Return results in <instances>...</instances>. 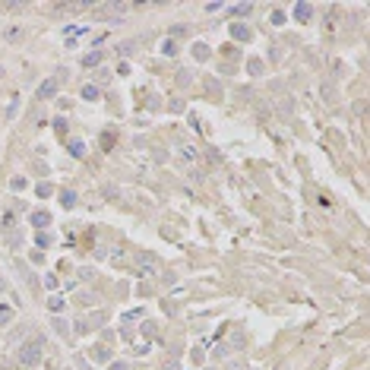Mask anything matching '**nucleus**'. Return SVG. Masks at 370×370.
<instances>
[{
    "label": "nucleus",
    "instance_id": "5701e85b",
    "mask_svg": "<svg viewBox=\"0 0 370 370\" xmlns=\"http://www.w3.org/2000/svg\"><path fill=\"white\" fill-rule=\"evenodd\" d=\"M98 295H79V304H95Z\"/></svg>",
    "mask_w": 370,
    "mask_h": 370
},
{
    "label": "nucleus",
    "instance_id": "a211bd4d",
    "mask_svg": "<svg viewBox=\"0 0 370 370\" xmlns=\"http://www.w3.org/2000/svg\"><path fill=\"white\" fill-rule=\"evenodd\" d=\"M54 130H57L60 136H64V133H67V120H64V117H57V120H54Z\"/></svg>",
    "mask_w": 370,
    "mask_h": 370
},
{
    "label": "nucleus",
    "instance_id": "9d476101",
    "mask_svg": "<svg viewBox=\"0 0 370 370\" xmlns=\"http://www.w3.org/2000/svg\"><path fill=\"white\" fill-rule=\"evenodd\" d=\"M70 155H73V158H82V155H85V143H82V140H73V143H70Z\"/></svg>",
    "mask_w": 370,
    "mask_h": 370
},
{
    "label": "nucleus",
    "instance_id": "6e6552de",
    "mask_svg": "<svg viewBox=\"0 0 370 370\" xmlns=\"http://www.w3.org/2000/svg\"><path fill=\"white\" fill-rule=\"evenodd\" d=\"M177 51H180V48H177V41H174V38H165V41H161V54H168V57H174V54H177Z\"/></svg>",
    "mask_w": 370,
    "mask_h": 370
},
{
    "label": "nucleus",
    "instance_id": "412c9836",
    "mask_svg": "<svg viewBox=\"0 0 370 370\" xmlns=\"http://www.w3.org/2000/svg\"><path fill=\"white\" fill-rule=\"evenodd\" d=\"M51 193H54V187H51V184H38V196H51Z\"/></svg>",
    "mask_w": 370,
    "mask_h": 370
},
{
    "label": "nucleus",
    "instance_id": "4468645a",
    "mask_svg": "<svg viewBox=\"0 0 370 370\" xmlns=\"http://www.w3.org/2000/svg\"><path fill=\"white\" fill-rule=\"evenodd\" d=\"M92 358H95V361H108V358H111V351H108L105 345H98V348H92Z\"/></svg>",
    "mask_w": 370,
    "mask_h": 370
},
{
    "label": "nucleus",
    "instance_id": "f257e3e1",
    "mask_svg": "<svg viewBox=\"0 0 370 370\" xmlns=\"http://www.w3.org/2000/svg\"><path fill=\"white\" fill-rule=\"evenodd\" d=\"M41 355H45V339H41V335H32V339H25L22 345L16 348V364L19 367H38Z\"/></svg>",
    "mask_w": 370,
    "mask_h": 370
},
{
    "label": "nucleus",
    "instance_id": "f03ea898",
    "mask_svg": "<svg viewBox=\"0 0 370 370\" xmlns=\"http://www.w3.org/2000/svg\"><path fill=\"white\" fill-rule=\"evenodd\" d=\"M136 269H140V275H146V279H149V275H155V272H158V256L143 250L140 256H136Z\"/></svg>",
    "mask_w": 370,
    "mask_h": 370
},
{
    "label": "nucleus",
    "instance_id": "2eb2a0df",
    "mask_svg": "<svg viewBox=\"0 0 370 370\" xmlns=\"http://www.w3.org/2000/svg\"><path fill=\"white\" fill-rule=\"evenodd\" d=\"M193 54H196V60H209V48H206V45H193Z\"/></svg>",
    "mask_w": 370,
    "mask_h": 370
},
{
    "label": "nucleus",
    "instance_id": "aec40b11",
    "mask_svg": "<svg viewBox=\"0 0 370 370\" xmlns=\"http://www.w3.org/2000/svg\"><path fill=\"white\" fill-rule=\"evenodd\" d=\"M111 143H114V136H111V133H101V146H105V152H111Z\"/></svg>",
    "mask_w": 370,
    "mask_h": 370
},
{
    "label": "nucleus",
    "instance_id": "7ed1b4c3",
    "mask_svg": "<svg viewBox=\"0 0 370 370\" xmlns=\"http://www.w3.org/2000/svg\"><path fill=\"white\" fill-rule=\"evenodd\" d=\"M313 3H295V6H291V16H295V19L297 22H310L313 19Z\"/></svg>",
    "mask_w": 370,
    "mask_h": 370
},
{
    "label": "nucleus",
    "instance_id": "a878e982",
    "mask_svg": "<svg viewBox=\"0 0 370 370\" xmlns=\"http://www.w3.org/2000/svg\"><path fill=\"white\" fill-rule=\"evenodd\" d=\"M16 111H19V101H16V98H13V105H10V108H6V117H13V114H16Z\"/></svg>",
    "mask_w": 370,
    "mask_h": 370
},
{
    "label": "nucleus",
    "instance_id": "dca6fc26",
    "mask_svg": "<svg viewBox=\"0 0 370 370\" xmlns=\"http://www.w3.org/2000/svg\"><path fill=\"white\" fill-rule=\"evenodd\" d=\"M247 70H250L253 76H260V73H263V60H250V64H247Z\"/></svg>",
    "mask_w": 370,
    "mask_h": 370
},
{
    "label": "nucleus",
    "instance_id": "b1692460",
    "mask_svg": "<svg viewBox=\"0 0 370 370\" xmlns=\"http://www.w3.org/2000/svg\"><path fill=\"white\" fill-rule=\"evenodd\" d=\"M54 329H57L60 335H67V332H70V329H67V323H64V320H54Z\"/></svg>",
    "mask_w": 370,
    "mask_h": 370
},
{
    "label": "nucleus",
    "instance_id": "f3484780",
    "mask_svg": "<svg viewBox=\"0 0 370 370\" xmlns=\"http://www.w3.org/2000/svg\"><path fill=\"white\" fill-rule=\"evenodd\" d=\"M108 370H130V364H127V361H111Z\"/></svg>",
    "mask_w": 370,
    "mask_h": 370
},
{
    "label": "nucleus",
    "instance_id": "4be33fe9",
    "mask_svg": "<svg viewBox=\"0 0 370 370\" xmlns=\"http://www.w3.org/2000/svg\"><path fill=\"white\" fill-rule=\"evenodd\" d=\"M35 240H38V247H51V234H45V231H41Z\"/></svg>",
    "mask_w": 370,
    "mask_h": 370
},
{
    "label": "nucleus",
    "instance_id": "423d86ee",
    "mask_svg": "<svg viewBox=\"0 0 370 370\" xmlns=\"http://www.w3.org/2000/svg\"><path fill=\"white\" fill-rule=\"evenodd\" d=\"M231 35H234V38H240V41H250V38H253V32L247 29L244 22H231Z\"/></svg>",
    "mask_w": 370,
    "mask_h": 370
},
{
    "label": "nucleus",
    "instance_id": "ddd939ff",
    "mask_svg": "<svg viewBox=\"0 0 370 370\" xmlns=\"http://www.w3.org/2000/svg\"><path fill=\"white\" fill-rule=\"evenodd\" d=\"M82 98H85V101H95V98H98V85H92V82L82 85Z\"/></svg>",
    "mask_w": 370,
    "mask_h": 370
},
{
    "label": "nucleus",
    "instance_id": "393cba45",
    "mask_svg": "<svg viewBox=\"0 0 370 370\" xmlns=\"http://www.w3.org/2000/svg\"><path fill=\"white\" fill-rule=\"evenodd\" d=\"M250 10H253V6H250V3H244V6H234V13H237V16H247V13H250Z\"/></svg>",
    "mask_w": 370,
    "mask_h": 370
},
{
    "label": "nucleus",
    "instance_id": "9b49d317",
    "mask_svg": "<svg viewBox=\"0 0 370 370\" xmlns=\"http://www.w3.org/2000/svg\"><path fill=\"white\" fill-rule=\"evenodd\" d=\"M64 304H67V300L60 297V295H54V297L48 300V310H51V313H60V310H64Z\"/></svg>",
    "mask_w": 370,
    "mask_h": 370
},
{
    "label": "nucleus",
    "instance_id": "1a4fd4ad",
    "mask_svg": "<svg viewBox=\"0 0 370 370\" xmlns=\"http://www.w3.org/2000/svg\"><path fill=\"white\" fill-rule=\"evenodd\" d=\"M60 203H64V209H73V206H76V193L73 190H60Z\"/></svg>",
    "mask_w": 370,
    "mask_h": 370
},
{
    "label": "nucleus",
    "instance_id": "0eeeda50",
    "mask_svg": "<svg viewBox=\"0 0 370 370\" xmlns=\"http://www.w3.org/2000/svg\"><path fill=\"white\" fill-rule=\"evenodd\" d=\"M6 323H13V307L0 300V326H6Z\"/></svg>",
    "mask_w": 370,
    "mask_h": 370
},
{
    "label": "nucleus",
    "instance_id": "39448f33",
    "mask_svg": "<svg viewBox=\"0 0 370 370\" xmlns=\"http://www.w3.org/2000/svg\"><path fill=\"white\" fill-rule=\"evenodd\" d=\"M32 225H35L38 231H45V228L51 225V212H45V209L38 212V209H35V212H32Z\"/></svg>",
    "mask_w": 370,
    "mask_h": 370
},
{
    "label": "nucleus",
    "instance_id": "f8f14e48",
    "mask_svg": "<svg viewBox=\"0 0 370 370\" xmlns=\"http://www.w3.org/2000/svg\"><path fill=\"white\" fill-rule=\"evenodd\" d=\"M98 64H101V51H92L82 57V67H98Z\"/></svg>",
    "mask_w": 370,
    "mask_h": 370
},
{
    "label": "nucleus",
    "instance_id": "6ab92c4d",
    "mask_svg": "<svg viewBox=\"0 0 370 370\" xmlns=\"http://www.w3.org/2000/svg\"><path fill=\"white\" fill-rule=\"evenodd\" d=\"M272 25H285V13H282V10L272 13Z\"/></svg>",
    "mask_w": 370,
    "mask_h": 370
},
{
    "label": "nucleus",
    "instance_id": "bb28decb",
    "mask_svg": "<svg viewBox=\"0 0 370 370\" xmlns=\"http://www.w3.org/2000/svg\"><path fill=\"white\" fill-rule=\"evenodd\" d=\"M3 73H6V70H3V67H0V79H3Z\"/></svg>",
    "mask_w": 370,
    "mask_h": 370
},
{
    "label": "nucleus",
    "instance_id": "20e7f679",
    "mask_svg": "<svg viewBox=\"0 0 370 370\" xmlns=\"http://www.w3.org/2000/svg\"><path fill=\"white\" fill-rule=\"evenodd\" d=\"M54 95H57V79L51 76V79H45L38 85V98H54Z\"/></svg>",
    "mask_w": 370,
    "mask_h": 370
}]
</instances>
